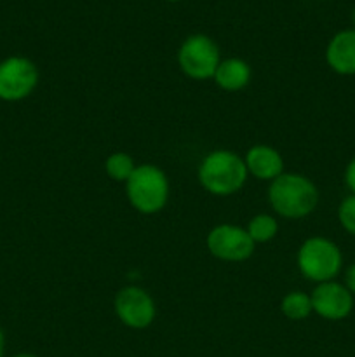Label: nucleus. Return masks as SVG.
Returning a JSON list of instances; mask_svg holds the SVG:
<instances>
[{"mask_svg": "<svg viewBox=\"0 0 355 357\" xmlns=\"http://www.w3.org/2000/svg\"><path fill=\"white\" fill-rule=\"evenodd\" d=\"M268 201L275 213L284 218H305L315 211L319 204V190L315 183L298 173H282L268 188Z\"/></svg>", "mask_w": 355, "mask_h": 357, "instance_id": "obj_1", "label": "nucleus"}, {"mask_svg": "<svg viewBox=\"0 0 355 357\" xmlns=\"http://www.w3.org/2000/svg\"><path fill=\"white\" fill-rule=\"evenodd\" d=\"M244 159L230 150H214L204 157L198 167V181L212 195L226 197L244 187L247 180Z\"/></svg>", "mask_w": 355, "mask_h": 357, "instance_id": "obj_2", "label": "nucleus"}, {"mask_svg": "<svg viewBox=\"0 0 355 357\" xmlns=\"http://www.w3.org/2000/svg\"><path fill=\"white\" fill-rule=\"evenodd\" d=\"M129 202L143 215H155L162 211L169 199V180L160 167L141 164L125 181Z\"/></svg>", "mask_w": 355, "mask_h": 357, "instance_id": "obj_3", "label": "nucleus"}, {"mask_svg": "<svg viewBox=\"0 0 355 357\" xmlns=\"http://www.w3.org/2000/svg\"><path fill=\"white\" fill-rule=\"evenodd\" d=\"M298 268L308 281L327 282L334 281L343 267V255L336 243L322 236L308 237L305 243L299 246Z\"/></svg>", "mask_w": 355, "mask_h": 357, "instance_id": "obj_4", "label": "nucleus"}, {"mask_svg": "<svg viewBox=\"0 0 355 357\" xmlns=\"http://www.w3.org/2000/svg\"><path fill=\"white\" fill-rule=\"evenodd\" d=\"M178 63L184 75L195 80L212 79L219 66V47L207 35H191L178 51Z\"/></svg>", "mask_w": 355, "mask_h": 357, "instance_id": "obj_5", "label": "nucleus"}, {"mask_svg": "<svg viewBox=\"0 0 355 357\" xmlns=\"http://www.w3.org/2000/svg\"><path fill=\"white\" fill-rule=\"evenodd\" d=\"M38 84V70L23 56H10L0 63V100L21 101L30 96Z\"/></svg>", "mask_w": 355, "mask_h": 357, "instance_id": "obj_6", "label": "nucleus"}, {"mask_svg": "<svg viewBox=\"0 0 355 357\" xmlns=\"http://www.w3.org/2000/svg\"><path fill=\"white\" fill-rule=\"evenodd\" d=\"M207 250L219 260L244 261L254 253V241L242 227L223 223L209 232Z\"/></svg>", "mask_w": 355, "mask_h": 357, "instance_id": "obj_7", "label": "nucleus"}, {"mask_svg": "<svg viewBox=\"0 0 355 357\" xmlns=\"http://www.w3.org/2000/svg\"><path fill=\"white\" fill-rule=\"evenodd\" d=\"M115 314L125 326L132 330H145L155 319V302L138 286L122 288L115 296Z\"/></svg>", "mask_w": 355, "mask_h": 357, "instance_id": "obj_8", "label": "nucleus"}, {"mask_svg": "<svg viewBox=\"0 0 355 357\" xmlns=\"http://www.w3.org/2000/svg\"><path fill=\"white\" fill-rule=\"evenodd\" d=\"M310 298L313 312L326 321H341L354 310V295L348 291L347 286L336 281L317 284Z\"/></svg>", "mask_w": 355, "mask_h": 357, "instance_id": "obj_9", "label": "nucleus"}, {"mask_svg": "<svg viewBox=\"0 0 355 357\" xmlns=\"http://www.w3.org/2000/svg\"><path fill=\"white\" fill-rule=\"evenodd\" d=\"M326 61L340 75H355V28L341 30L329 40Z\"/></svg>", "mask_w": 355, "mask_h": 357, "instance_id": "obj_10", "label": "nucleus"}, {"mask_svg": "<svg viewBox=\"0 0 355 357\" xmlns=\"http://www.w3.org/2000/svg\"><path fill=\"white\" fill-rule=\"evenodd\" d=\"M247 173L253 174L258 180L274 181L278 178L284 169V160L282 155L275 149L268 145H254L247 150L246 159Z\"/></svg>", "mask_w": 355, "mask_h": 357, "instance_id": "obj_11", "label": "nucleus"}, {"mask_svg": "<svg viewBox=\"0 0 355 357\" xmlns=\"http://www.w3.org/2000/svg\"><path fill=\"white\" fill-rule=\"evenodd\" d=\"M212 79L223 91H240L249 84L251 66L240 58L223 59Z\"/></svg>", "mask_w": 355, "mask_h": 357, "instance_id": "obj_12", "label": "nucleus"}, {"mask_svg": "<svg viewBox=\"0 0 355 357\" xmlns=\"http://www.w3.org/2000/svg\"><path fill=\"white\" fill-rule=\"evenodd\" d=\"M282 314L291 321H303L313 312L312 298L303 291H292L282 298Z\"/></svg>", "mask_w": 355, "mask_h": 357, "instance_id": "obj_13", "label": "nucleus"}, {"mask_svg": "<svg viewBox=\"0 0 355 357\" xmlns=\"http://www.w3.org/2000/svg\"><path fill=\"white\" fill-rule=\"evenodd\" d=\"M134 159L125 152H115L104 162V171L115 181H127L136 169Z\"/></svg>", "mask_w": 355, "mask_h": 357, "instance_id": "obj_14", "label": "nucleus"}, {"mask_svg": "<svg viewBox=\"0 0 355 357\" xmlns=\"http://www.w3.org/2000/svg\"><path fill=\"white\" fill-rule=\"evenodd\" d=\"M247 234L251 236V239L256 243H268V241L274 239L278 232V223L275 222L274 216L270 215H256L247 225Z\"/></svg>", "mask_w": 355, "mask_h": 357, "instance_id": "obj_15", "label": "nucleus"}, {"mask_svg": "<svg viewBox=\"0 0 355 357\" xmlns=\"http://www.w3.org/2000/svg\"><path fill=\"white\" fill-rule=\"evenodd\" d=\"M338 222L350 236H355V194H350L340 202Z\"/></svg>", "mask_w": 355, "mask_h": 357, "instance_id": "obj_16", "label": "nucleus"}, {"mask_svg": "<svg viewBox=\"0 0 355 357\" xmlns=\"http://www.w3.org/2000/svg\"><path fill=\"white\" fill-rule=\"evenodd\" d=\"M345 183H347L348 190L355 194V157L348 162L347 169H345Z\"/></svg>", "mask_w": 355, "mask_h": 357, "instance_id": "obj_17", "label": "nucleus"}, {"mask_svg": "<svg viewBox=\"0 0 355 357\" xmlns=\"http://www.w3.org/2000/svg\"><path fill=\"white\" fill-rule=\"evenodd\" d=\"M345 286H347L348 291L355 296V264H352L350 267L345 271Z\"/></svg>", "mask_w": 355, "mask_h": 357, "instance_id": "obj_18", "label": "nucleus"}, {"mask_svg": "<svg viewBox=\"0 0 355 357\" xmlns=\"http://www.w3.org/2000/svg\"><path fill=\"white\" fill-rule=\"evenodd\" d=\"M3 351H6V337H3V331L0 330V357H3Z\"/></svg>", "mask_w": 355, "mask_h": 357, "instance_id": "obj_19", "label": "nucleus"}, {"mask_svg": "<svg viewBox=\"0 0 355 357\" xmlns=\"http://www.w3.org/2000/svg\"><path fill=\"white\" fill-rule=\"evenodd\" d=\"M14 357H37V356H33V354H24V352H23V354H17V356H14Z\"/></svg>", "mask_w": 355, "mask_h": 357, "instance_id": "obj_20", "label": "nucleus"}, {"mask_svg": "<svg viewBox=\"0 0 355 357\" xmlns=\"http://www.w3.org/2000/svg\"><path fill=\"white\" fill-rule=\"evenodd\" d=\"M352 21H354V26H355V9H354V13H352Z\"/></svg>", "mask_w": 355, "mask_h": 357, "instance_id": "obj_21", "label": "nucleus"}, {"mask_svg": "<svg viewBox=\"0 0 355 357\" xmlns=\"http://www.w3.org/2000/svg\"><path fill=\"white\" fill-rule=\"evenodd\" d=\"M169 2H181V0H169Z\"/></svg>", "mask_w": 355, "mask_h": 357, "instance_id": "obj_22", "label": "nucleus"}]
</instances>
